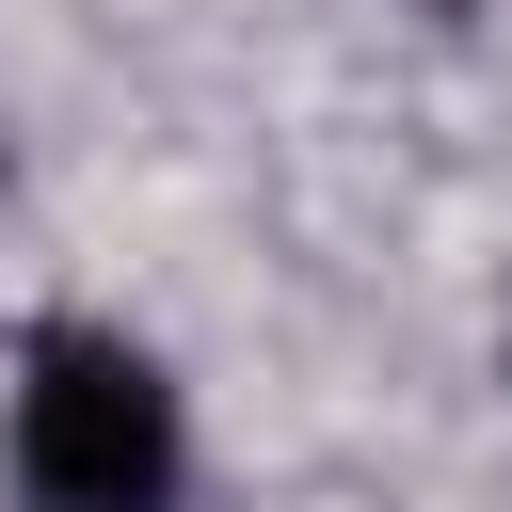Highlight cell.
I'll return each instance as SVG.
<instances>
[{
	"instance_id": "obj_1",
	"label": "cell",
	"mask_w": 512,
	"mask_h": 512,
	"mask_svg": "<svg viewBox=\"0 0 512 512\" xmlns=\"http://www.w3.org/2000/svg\"><path fill=\"white\" fill-rule=\"evenodd\" d=\"M176 464H192L176 384L128 336H96V320L32 336V368H16V480H32V512H176Z\"/></svg>"
}]
</instances>
